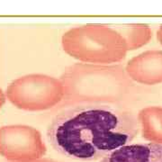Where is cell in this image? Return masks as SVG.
<instances>
[{
	"mask_svg": "<svg viewBox=\"0 0 162 162\" xmlns=\"http://www.w3.org/2000/svg\"><path fill=\"white\" fill-rule=\"evenodd\" d=\"M157 37H158V40L159 41V43L162 45V25H160V27H159V29H158V31L157 33Z\"/></svg>",
	"mask_w": 162,
	"mask_h": 162,
	"instance_id": "8fae6325",
	"label": "cell"
},
{
	"mask_svg": "<svg viewBox=\"0 0 162 162\" xmlns=\"http://www.w3.org/2000/svg\"><path fill=\"white\" fill-rule=\"evenodd\" d=\"M7 96L20 109L44 111L62 102L64 90L60 79L43 74H32L14 80L7 88Z\"/></svg>",
	"mask_w": 162,
	"mask_h": 162,
	"instance_id": "277c9868",
	"label": "cell"
},
{
	"mask_svg": "<svg viewBox=\"0 0 162 162\" xmlns=\"http://www.w3.org/2000/svg\"><path fill=\"white\" fill-rule=\"evenodd\" d=\"M47 151L42 134L27 125H9L0 128V155L9 161L43 158Z\"/></svg>",
	"mask_w": 162,
	"mask_h": 162,
	"instance_id": "5b68a950",
	"label": "cell"
},
{
	"mask_svg": "<svg viewBox=\"0 0 162 162\" xmlns=\"http://www.w3.org/2000/svg\"><path fill=\"white\" fill-rule=\"evenodd\" d=\"M100 162H162V145L128 144L111 152Z\"/></svg>",
	"mask_w": 162,
	"mask_h": 162,
	"instance_id": "52a82bcc",
	"label": "cell"
},
{
	"mask_svg": "<svg viewBox=\"0 0 162 162\" xmlns=\"http://www.w3.org/2000/svg\"><path fill=\"white\" fill-rule=\"evenodd\" d=\"M9 162H59L52 158H36V159H30V160H21V161H9Z\"/></svg>",
	"mask_w": 162,
	"mask_h": 162,
	"instance_id": "30bf717a",
	"label": "cell"
},
{
	"mask_svg": "<svg viewBox=\"0 0 162 162\" xmlns=\"http://www.w3.org/2000/svg\"><path fill=\"white\" fill-rule=\"evenodd\" d=\"M64 52L90 64L109 65L122 61L127 54L123 38L111 25H86L66 32L61 38Z\"/></svg>",
	"mask_w": 162,
	"mask_h": 162,
	"instance_id": "3957f363",
	"label": "cell"
},
{
	"mask_svg": "<svg viewBox=\"0 0 162 162\" xmlns=\"http://www.w3.org/2000/svg\"><path fill=\"white\" fill-rule=\"evenodd\" d=\"M139 128L137 117L120 105L84 104L57 113L48 127L47 138L66 158L95 161L130 144Z\"/></svg>",
	"mask_w": 162,
	"mask_h": 162,
	"instance_id": "6da1fadb",
	"label": "cell"
},
{
	"mask_svg": "<svg viewBox=\"0 0 162 162\" xmlns=\"http://www.w3.org/2000/svg\"><path fill=\"white\" fill-rule=\"evenodd\" d=\"M124 40L127 51H134L147 44L152 37V32L149 25L141 24L111 25Z\"/></svg>",
	"mask_w": 162,
	"mask_h": 162,
	"instance_id": "9c48e42d",
	"label": "cell"
},
{
	"mask_svg": "<svg viewBox=\"0 0 162 162\" xmlns=\"http://www.w3.org/2000/svg\"><path fill=\"white\" fill-rule=\"evenodd\" d=\"M63 108L84 104L119 105L131 95L134 86L122 65L76 63L60 77Z\"/></svg>",
	"mask_w": 162,
	"mask_h": 162,
	"instance_id": "7a4b0ae2",
	"label": "cell"
},
{
	"mask_svg": "<svg viewBox=\"0 0 162 162\" xmlns=\"http://www.w3.org/2000/svg\"><path fill=\"white\" fill-rule=\"evenodd\" d=\"M142 137L150 143L162 145V107L148 106L138 113Z\"/></svg>",
	"mask_w": 162,
	"mask_h": 162,
	"instance_id": "ba28073f",
	"label": "cell"
},
{
	"mask_svg": "<svg viewBox=\"0 0 162 162\" xmlns=\"http://www.w3.org/2000/svg\"><path fill=\"white\" fill-rule=\"evenodd\" d=\"M128 77L140 84L162 83V51H146L130 60L125 67Z\"/></svg>",
	"mask_w": 162,
	"mask_h": 162,
	"instance_id": "8992f818",
	"label": "cell"
}]
</instances>
